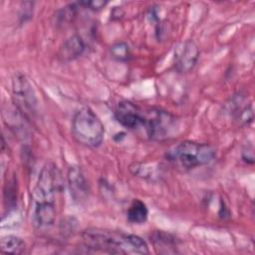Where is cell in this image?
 <instances>
[{"instance_id": "8fae6325", "label": "cell", "mask_w": 255, "mask_h": 255, "mask_svg": "<svg viewBox=\"0 0 255 255\" xmlns=\"http://www.w3.org/2000/svg\"><path fill=\"white\" fill-rule=\"evenodd\" d=\"M232 114L238 123L242 126H248L253 121V108L251 103H245L242 97L235 98L232 104Z\"/></svg>"}, {"instance_id": "7c38bea8", "label": "cell", "mask_w": 255, "mask_h": 255, "mask_svg": "<svg viewBox=\"0 0 255 255\" xmlns=\"http://www.w3.org/2000/svg\"><path fill=\"white\" fill-rule=\"evenodd\" d=\"M148 216V209L146 205L139 199H134L127 212L128 221L132 224H142L146 221Z\"/></svg>"}, {"instance_id": "9c48e42d", "label": "cell", "mask_w": 255, "mask_h": 255, "mask_svg": "<svg viewBox=\"0 0 255 255\" xmlns=\"http://www.w3.org/2000/svg\"><path fill=\"white\" fill-rule=\"evenodd\" d=\"M71 195L75 201L82 202L88 198L89 186L80 167L71 166L67 174Z\"/></svg>"}, {"instance_id": "7a4b0ae2", "label": "cell", "mask_w": 255, "mask_h": 255, "mask_svg": "<svg viewBox=\"0 0 255 255\" xmlns=\"http://www.w3.org/2000/svg\"><path fill=\"white\" fill-rule=\"evenodd\" d=\"M86 248L109 254H147L146 242L137 235L121 231L92 228L82 233Z\"/></svg>"}, {"instance_id": "2e32d148", "label": "cell", "mask_w": 255, "mask_h": 255, "mask_svg": "<svg viewBox=\"0 0 255 255\" xmlns=\"http://www.w3.org/2000/svg\"><path fill=\"white\" fill-rule=\"evenodd\" d=\"M242 159L247 162L252 164L254 162V151H253V146L252 145H246L243 149H242V153H241Z\"/></svg>"}, {"instance_id": "6da1fadb", "label": "cell", "mask_w": 255, "mask_h": 255, "mask_svg": "<svg viewBox=\"0 0 255 255\" xmlns=\"http://www.w3.org/2000/svg\"><path fill=\"white\" fill-rule=\"evenodd\" d=\"M64 186L60 169L52 162L46 163L38 176L33 191L32 222L37 229L53 226L57 215L56 200Z\"/></svg>"}, {"instance_id": "52a82bcc", "label": "cell", "mask_w": 255, "mask_h": 255, "mask_svg": "<svg viewBox=\"0 0 255 255\" xmlns=\"http://www.w3.org/2000/svg\"><path fill=\"white\" fill-rule=\"evenodd\" d=\"M143 110L137 105L124 100L117 104L115 108V118L117 122L124 128L135 129L141 127Z\"/></svg>"}, {"instance_id": "9a60e30c", "label": "cell", "mask_w": 255, "mask_h": 255, "mask_svg": "<svg viewBox=\"0 0 255 255\" xmlns=\"http://www.w3.org/2000/svg\"><path fill=\"white\" fill-rule=\"evenodd\" d=\"M78 5L89 8L91 10H101L104 7L107 6L108 1H104V0H86V1H80L77 2Z\"/></svg>"}, {"instance_id": "8992f818", "label": "cell", "mask_w": 255, "mask_h": 255, "mask_svg": "<svg viewBox=\"0 0 255 255\" xmlns=\"http://www.w3.org/2000/svg\"><path fill=\"white\" fill-rule=\"evenodd\" d=\"M13 101L19 113L27 120H32L37 115L38 101L28 79L21 74L15 75L12 81Z\"/></svg>"}, {"instance_id": "5b68a950", "label": "cell", "mask_w": 255, "mask_h": 255, "mask_svg": "<svg viewBox=\"0 0 255 255\" xmlns=\"http://www.w3.org/2000/svg\"><path fill=\"white\" fill-rule=\"evenodd\" d=\"M141 127L149 139L160 141L172 136L178 125L170 113L158 108H148L143 110Z\"/></svg>"}, {"instance_id": "5bb4252c", "label": "cell", "mask_w": 255, "mask_h": 255, "mask_svg": "<svg viewBox=\"0 0 255 255\" xmlns=\"http://www.w3.org/2000/svg\"><path fill=\"white\" fill-rule=\"evenodd\" d=\"M110 52H111V55L114 59H116L118 61H121V62L128 61L130 56H131L129 46L126 42H117V43H115L111 47Z\"/></svg>"}, {"instance_id": "4fadbf2b", "label": "cell", "mask_w": 255, "mask_h": 255, "mask_svg": "<svg viewBox=\"0 0 255 255\" xmlns=\"http://www.w3.org/2000/svg\"><path fill=\"white\" fill-rule=\"evenodd\" d=\"M26 243L22 238L15 235H5L1 238L0 250L2 253L22 254L25 252Z\"/></svg>"}, {"instance_id": "3957f363", "label": "cell", "mask_w": 255, "mask_h": 255, "mask_svg": "<svg viewBox=\"0 0 255 255\" xmlns=\"http://www.w3.org/2000/svg\"><path fill=\"white\" fill-rule=\"evenodd\" d=\"M72 134L81 145L95 148L104 140L105 127L91 108L83 107L73 116Z\"/></svg>"}, {"instance_id": "ba28073f", "label": "cell", "mask_w": 255, "mask_h": 255, "mask_svg": "<svg viewBox=\"0 0 255 255\" xmlns=\"http://www.w3.org/2000/svg\"><path fill=\"white\" fill-rule=\"evenodd\" d=\"M198 58V46L194 41L186 40L175 50L174 68L178 73H188L195 67Z\"/></svg>"}, {"instance_id": "277c9868", "label": "cell", "mask_w": 255, "mask_h": 255, "mask_svg": "<svg viewBox=\"0 0 255 255\" xmlns=\"http://www.w3.org/2000/svg\"><path fill=\"white\" fill-rule=\"evenodd\" d=\"M214 156L215 149L210 144L193 140H183L166 152V158L183 169L208 164Z\"/></svg>"}, {"instance_id": "30bf717a", "label": "cell", "mask_w": 255, "mask_h": 255, "mask_svg": "<svg viewBox=\"0 0 255 255\" xmlns=\"http://www.w3.org/2000/svg\"><path fill=\"white\" fill-rule=\"evenodd\" d=\"M86 50V44L80 35H73L68 38L59 50V58L64 62L73 61L81 57Z\"/></svg>"}]
</instances>
